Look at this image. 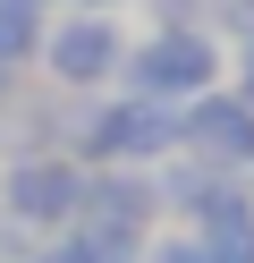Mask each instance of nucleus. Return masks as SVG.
<instances>
[{
	"label": "nucleus",
	"mask_w": 254,
	"mask_h": 263,
	"mask_svg": "<svg viewBox=\"0 0 254 263\" xmlns=\"http://www.w3.org/2000/svg\"><path fill=\"white\" fill-rule=\"evenodd\" d=\"M76 161H85V170H152V161H178V102L119 93V102L85 110Z\"/></svg>",
	"instance_id": "f257e3e1"
},
{
	"label": "nucleus",
	"mask_w": 254,
	"mask_h": 263,
	"mask_svg": "<svg viewBox=\"0 0 254 263\" xmlns=\"http://www.w3.org/2000/svg\"><path fill=\"white\" fill-rule=\"evenodd\" d=\"M127 93H152V102H195V93L220 85V34L212 26H152L144 43H127Z\"/></svg>",
	"instance_id": "f03ea898"
},
{
	"label": "nucleus",
	"mask_w": 254,
	"mask_h": 263,
	"mask_svg": "<svg viewBox=\"0 0 254 263\" xmlns=\"http://www.w3.org/2000/svg\"><path fill=\"white\" fill-rule=\"evenodd\" d=\"M43 68H51V85H68V93L110 85V77L127 68V34H119V17H102V9H68V17H51Z\"/></svg>",
	"instance_id": "7ed1b4c3"
},
{
	"label": "nucleus",
	"mask_w": 254,
	"mask_h": 263,
	"mask_svg": "<svg viewBox=\"0 0 254 263\" xmlns=\"http://www.w3.org/2000/svg\"><path fill=\"white\" fill-rule=\"evenodd\" d=\"M178 153H195V161H212V170H237V178H246L254 170V102L237 85L195 93V102L178 110Z\"/></svg>",
	"instance_id": "20e7f679"
},
{
	"label": "nucleus",
	"mask_w": 254,
	"mask_h": 263,
	"mask_svg": "<svg viewBox=\"0 0 254 263\" xmlns=\"http://www.w3.org/2000/svg\"><path fill=\"white\" fill-rule=\"evenodd\" d=\"M9 212L26 229H68L85 212V161L76 153H26L9 170Z\"/></svg>",
	"instance_id": "39448f33"
},
{
	"label": "nucleus",
	"mask_w": 254,
	"mask_h": 263,
	"mask_svg": "<svg viewBox=\"0 0 254 263\" xmlns=\"http://www.w3.org/2000/svg\"><path fill=\"white\" fill-rule=\"evenodd\" d=\"M43 34H51L43 0H0V77H17L26 60H43Z\"/></svg>",
	"instance_id": "423d86ee"
},
{
	"label": "nucleus",
	"mask_w": 254,
	"mask_h": 263,
	"mask_svg": "<svg viewBox=\"0 0 254 263\" xmlns=\"http://www.w3.org/2000/svg\"><path fill=\"white\" fill-rule=\"evenodd\" d=\"M195 246H203V263H254V195L212 212V221H195Z\"/></svg>",
	"instance_id": "0eeeda50"
},
{
	"label": "nucleus",
	"mask_w": 254,
	"mask_h": 263,
	"mask_svg": "<svg viewBox=\"0 0 254 263\" xmlns=\"http://www.w3.org/2000/svg\"><path fill=\"white\" fill-rule=\"evenodd\" d=\"M212 34L220 43H254V0H212Z\"/></svg>",
	"instance_id": "6e6552de"
},
{
	"label": "nucleus",
	"mask_w": 254,
	"mask_h": 263,
	"mask_svg": "<svg viewBox=\"0 0 254 263\" xmlns=\"http://www.w3.org/2000/svg\"><path fill=\"white\" fill-rule=\"evenodd\" d=\"M152 26H212V0H152Z\"/></svg>",
	"instance_id": "1a4fd4ad"
},
{
	"label": "nucleus",
	"mask_w": 254,
	"mask_h": 263,
	"mask_svg": "<svg viewBox=\"0 0 254 263\" xmlns=\"http://www.w3.org/2000/svg\"><path fill=\"white\" fill-rule=\"evenodd\" d=\"M144 263H203V246H195V238H161Z\"/></svg>",
	"instance_id": "9d476101"
},
{
	"label": "nucleus",
	"mask_w": 254,
	"mask_h": 263,
	"mask_svg": "<svg viewBox=\"0 0 254 263\" xmlns=\"http://www.w3.org/2000/svg\"><path fill=\"white\" fill-rule=\"evenodd\" d=\"M237 93L254 102V43H237Z\"/></svg>",
	"instance_id": "9b49d317"
},
{
	"label": "nucleus",
	"mask_w": 254,
	"mask_h": 263,
	"mask_svg": "<svg viewBox=\"0 0 254 263\" xmlns=\"http://www.w3.org/2000/svg\"><path fill=\"white\" fill-rule=\"evenodd\" d=\"M68 9H102V17H119V9H127V0H68Z\"/></svg>",
	"instance_id": "f8f14e48"
},
{
	"label": "nucleus",
	"mask_w": 254,
	"mask_h": 263,
	"mask_svg": "<svg viewBox=\"0 0 254 263\" xmlns=\"http://www.w3.org/2000/svg\"><path fill=\"white\" fill-rule=\"evenodd\" d=\"M43 263H60V255H43Z\"/></svg>",
	"instance_id": "ddd939ff"
}]
</instances>
